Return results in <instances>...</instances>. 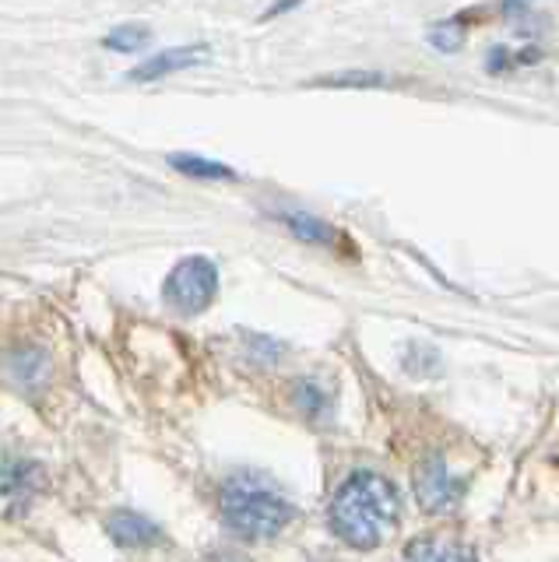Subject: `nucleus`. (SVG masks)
Masks as SVG:
<instances>
[{
  "label": "nucleus",
  "instance_id": "obj_1",
  "mask_svg": "<svg viewBox=\"0 0 559 562\" xmlns=\"http://www.w3.org/2000/svg\"><path fill=\"white\" fill-rule=\"evenodd\" d=\"M401 520L398 485L380 471H353L331 499V527L353 549H377Z\"/></svg>",
  "mask_w": 559,
  "mask_h": 562
},
{
  "label": "nucleus",
  "instance_id": "obj_2",
  "mask_svg": "<svg viewBox=\"0 0 559 562\" xmlns=\"http://www.w3.org/2000/svg\"><path fill=\"white\" fill-rule=\"evenodd\" d=\"M222 517L243 538H275L292 524L295 509L271 482L257 474H236L222 485Z\"/></svg>",
  "mask_w": 559,
  "mask_h": 562
},
{
  "label": "nucleus",
  "instance_id": "obj_3",
  "mask_svg": "<svg viewBox=\"0 0 559 562\" xmlns=\"http://www.w3.org/2000/svg\"><path fill=\"white\" fill-rule=\"evenodd\" d=\"M215 295H219V268L208 257H183L163 285V299L183 316L208 310L215 303Z\"/></svg>",
  "mask_w": 559,
  "mask_h": 562
},
{
  "label": "nucleus",
  "instance_id": "obj_4",
  "mask_svg": "<svg viewBox=\"0 0 559 562\" xmlns=\"http://www.w3.org/2000/svg\"><path fill=\"white\" fill-rule=\"evenodd\" d=\"M468 488V474H458L450 468L447 457H429V461L418 464L415 471V496L423 503V509L429 514H444V509H454L461 503Z\"/></svg>",
  "mask_w": 559,
  "mask_h": 562
},
{
  "label": "nucleus",
  "instance_id": "obj_5",
  "mask_svg": "<svg viewBox=\"0 0 559 562\" xmlns=\"http://www.w3.org/2000/svg\"><path fill=\"white\" fill-rule=\"evenodd\" d=\"M43 482V474L36 464L29 461H19V457H11V461H0V503L4 506H29L32 496H36V488Z\"/></svg>",
  "mask_w": 559,
  "mask_h": 562
},
{
  "label": "nucleus",
  "instance_id": "obj_6",
  "mask_svg": "<svg viewBox=\"0 0 559 562\" xmlns=\"http://www.w3.org/2000/svg\"><path fill=\"white\" fill-rule=\"evenodd\" d=\"M401 562H479L476 549L447 535H423L405 544Z\"/></svg>",
  "mask_w": 559,
  "mask_h": 562
},
{
  "label": "nucleus",
  "instance_id": "obj_7",
  "mask_svg": "<svg viewBox=\"0 0 559 562\" xmlns=\"http://www.w3.org/2000/svg\"><path fill=\"white\" fill-rule=\"evenodd\" d=\"M282 222L289 225V233L295 239L306 243V246H317V250H335L338 254L345 246V236L338 233V228L331 222H324V218H317V215H310V211H289Z\"/></svg>",
  "mask_w": 559,
  "mask_h": 562
},
{
  "label": "nucleus",
  "instance_id": "obj_8",
  "mask_svg": "<svg viewBox=\"0 0 559 562\" xmlns=\"http://www.w3.org/2000/svg\"><path fill=\"white\" fill-rule=\"evenodd\" d=\"M204 49L201 46H180V49H166V53H155V57H148L145 64H137L131 70V81H159L166 75H177V70H187L201 64Z\"/></svg>",
  "mask_w": 559,
  "mask_h": 562
},
{
  "label": "nucleus",
  "instance_id": "obj_9",
  "mask_svg": "<svg viewBox=\"0 0 559 562\" xmlns=\"http://www.w3.org/2000/svg\"><path fill=\"white\" fill-rule=\"evenodd\" d=\"M107 531L116 544H124V549H145V544L163 541L159 527L142 514H131V509H116V514L107 520Z\"/></svg>",
  "mask_w": 559,
  "mask_h": 562
},
{
  "label": "nucleus",
  "instance_id": "obj_10",
  "mask_svg": "<svg viewBox=\"0 0 559 562\" xmlns=\"http://www.w3.org/2000/svg\"><path fill=\"white\" fill-rule=\"evenodd\" d=\"M169 166L183 176H194V180H236V172L230 166L212 162V158H201V155H172Z\"/></svg>",
  "mask_w": 559,
  "mask_h": 562
},
{
  "label": "nucleus",
  "instance_id": "obj_11",
  "mask_svg": "<svg viewBox=\"0 0 559 562\" xmlns=\"http://www.w3.org/2000/svg\"><path fill=\"white\" fill-rule=\"evenodd\" d=\"M292 401L306 418H321L327 412V394L313 380H300L292 386Z\"/></svg>",
  "mask_w": 559,
  "mask_h": 562
},
{
  "label": "nucleus",
  "instance_id": "obj_12",
  "mask_svg": "<svg viewBox=\"0 0 559 562\" xmlns=\"http://www.w3.org/2000/svg\"><path fill=\"white\" fill-rule=\"evenodd\" d=\"M145 43H148V29L142 25H120L116 32H110L107 40H102V46L116 53H137Z\"/></svg>",
  "mask_w": 559,
  "mask_h": 562
},
{
  "label": "nucleus",
  "instance_id": "obj_13",
  "mask_svg": "<svg viewBox=\"0 0 559 562\" xmlns=\"http://www.w3.org/2000/svg\"><path fill=\"white\" fill-rule=\"evenodd\" d=\"M454 25H458V22H444V25L433 29V43L440 46V49H454V46H458L461 35H458V29H454Z\"/></svg>",
  "mask_w": 559,
  "mask_h": 562
},
{
  "label": "nucleus",
  "instance_id": "obj_14",
  "mask_svg": "<svg viewBox=\"0 0 559 562\" xmlns=\"http://www.w3.org/2000/svg\"><path fill=\"white\" fill-rule=\"evenodd\" d=\"M380 75H338V78H321L317 85H380Z\"/></svg>",
  "mask_w": 559,
  "mask_h": 562
}]
</instances>
